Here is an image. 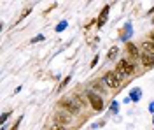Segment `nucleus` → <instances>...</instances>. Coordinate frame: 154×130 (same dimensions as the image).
Masks as SVG:
<instances>
[{
    "label": "nucleus",
    "instance_id": "f257e3e1",
    "mask_svg": "<svg viewBox=\"0 0 154 130\" xmlns=\"http://www.w3.org/2000/svg\"><path fill=\"white\" fill-rule=\"evenodd\" d=\"M103 83H105L109 88H119L121 83H123V76L117 70H109L105 76H103Z\"/></svg>",
    "mask_w": 154,
    "mask_h": 130
},
{
    "label": "nucleus",
    "instance_id": "f03ea898",
    "mask_svg": "<svg viewBox=\"0 0 154 130\" xmlns=\"http://www.w3.org/2000/svg\"><path fill=\"white\" fill-rule=\"evenodd\" d=\"M116 70L125 78V76H130V74H133L135 72V67L133 63H130L128 60H119L117 62V67H116Z\"/></svg>",
    "mask_w": 154,
    "mask_h": 130
},
{
    "label": "nucleus",
    "instance_id": "7ed1b4c3",
    "mask_svg": "<svg viewBox=\"0 0 154 130\" xmlns=\"http://www.w3.org/2000/svg\"><path fill=\"white\" fill-rule=\"evenodd\" d=\"M53 120H54V125H60V127H67V125H70V123H72V116H70L68 113L58 111V113H54Z\"/></svg>",
    "mask_w": 154,
    "mask_h": 130
},
{
    "label": "nucleus",
    "instance_id": "20e7f679",
    "mask_svg": "<svg viewBox=\"0 0 154 130\" xmlns=\"http://www.w3.org/2000/svg\"><path fill=\"white\" fill-rule=\"evenodd\" d=\"M60 106L65 111H68L70 114H79V113H81V107L74 102V99H61L60 100Z\"/></svg>",
    "mask_w": 154,
    "mask_h": 130
},
{
    "label": "nucleus",
    "instance_id": "39448f33",
    "mask_svg": "<svg viewBox=\"0 0 154 130\" xmlns=\"http://www.w3.org/2000/svg\"><path fill=\"white\" fill-rule=\"evenodd\" d=\"M88 100H89V104H91V107L95 111H102L103 109V100L100 99V97H96L95 93H88Z\"/></svg>",
    "mask_w": 154,
    "mask_h": 130
},
{
    "label": "nucleus",
    "instance_id": "423d86ee",
    "mask_svg": "<svg viewBox=\"0 0 154 130\" xmlns=\"http://www.w3.org/2000/svg\"><path fill=\"white\" fill-rule=\"evenodd\" d=\"M140 60H142V63H144L145 67H152L154 65V56L149 55V53H142L140 55Z\"/></svg>",
    "mask_w": 154,
    "mask_h": 130
},
{
    "label": "nucleus",
    "instance_id": "0eeeda50",
    "mask_svg": "<svg viewBox=\"0 0 154 130\" xmlns=\"http://www.w3.org/2000/svg\"><path fill=\"white\" fill-rule=\"evenodd\" d=\"M109 9H110V5H105V7H103L100 18H98V27H103V23H105V20H107V14H109Z\"/></svg>",
    "mask_w": 154,
    "mask_h": 130
},
{
    "label": "nucleus",
    "instance_id": "6e6552de",
    "mask_svg": "<svg viewBox=\"0 0 154 130\" xmlns=\"http://www.w3.org/2000/svg\"><path fill=\"white\" fill-rule=\"evenodd\" d=\"M142 49H144L145 53H149V55H152V56H154V44H152V42H149V40L142 42Z\"/></svg>",
    "mask_w": 154,
    "mask_h": 130
},
{
    "label": "nucleus",
    "instance_id": "1a4fd4ad",
    "mask_svg": "<svg viewBox=\"0 0 154 130\" xmlns=\"http://www.w3.org/2000/svg\"><path fill=\"white\" fill-rule=\"evenodd\" d=\"M126 48H128V53H130L133 58H138V49H137V46H135V44L128 42V44H126Z\"/></svg>",
    "mask_w": 154,
    "mask_h": 130
},
{
    "label": "nucleus",
    "instance_id": "9d476101",
    "mask_svg": "<svg viewBox=\"0 0 154 130\" xmlns=\"http://www.w3.org/2000/svg\"><path fill=\"white\" fill-rule=\"evenodd\" d=\"M72 99H74V102H75L79 107H84V106H86V102H84V99H82L81 95H74Z\"/></svg>",
    "mask_w": 154,
    "mask_h": 130
},
{
    "label": "nucleus",
    "instance_id": "9b49d317",
    "mask_svg": "<svg viewBox=\"0 0 154 130\" xmlns=\"http://www.w3.org/2000/svg\"><path fill=\"white\" fill-rule=\"evenodd\" d=\"M117 51H119L117 48H112V49L109 51V55H107V56H109V58H114L116 55H117Z\"/></svg>",
    "mask_w": 154,
    "mask_h": 130
},
{
    "label": "nucleus",
    "instance_id": "f8f14e48",
    "mask_svg": "<svg viewBox=\"0 0 154 130\" xmlns=\"http://www.w3.org/2000/svg\"><path fill=\"white\" fill-rule=\"evenodd\" d=\"M30 12H32V7H28V9H25V11H23V14H21V20H23V18H25L26 14H30Z\"/></svg>",
    "mask_w": 154,
    "mask_h": 130
},
{
    "label": "nucleus",
    "instance_id": "ddd939ff",
    "mask_svg": "<svg viewBox=\"0 0 154 130\" xmlns=\"http://www.w3.org/2000/svg\"><path fill=\"white\" fill-rule=\"evenodd\" d=\"M7 118H9V113H4V114H2V123L7 120Z\"/></svg>",
    "mask_w": 154,
    "mask_h": 130
},
{
    "label": "nucleus",
    "instance_id": "4468645a",
    "mask_svg": "<svg viewBox=\"0 0 154 130\" xmlns=\"http://www.w3.org/2000/svg\"><path fill=\"white\" fill-rule=\"evenodd\" d=\"M21 120H23V118H19V120L16 121V125H14V127H12L11 130H16V128H18V127H19V123H21Z\"/></svg>",
    "mask_w": 154,
    "mask_h": 130
},
{
    "label": "nucleus",
    "instance_id": "2eb2a0df",
    "mask_svg": "<svg viewBox=\"0 0 154 130\" xmlns=\"http://www.w3.org/2000/svg\"><path fill=\"white\" fill-rule=\"evenodd\" d=\"M51 130H65V127H60V125H54Z\"/></svg>",
    "mask_w": 154,
    "mask_h": 130
},
{
    "label": "nucleus",
    "instance_id": "dca6fc26",
    "mask_svg": "<svg viewBox=\"0 0 154 130\" xmlns=\"http://www.w3.org/2000/svg\"><path fill=\"white\" fill-rule=\"evenodd\" d=\"M151 42H152V44H154V32H152V33H151Z\"/></svg>",
    "mask_w": 154,
    "mask_h": 130
}]
</instances>
